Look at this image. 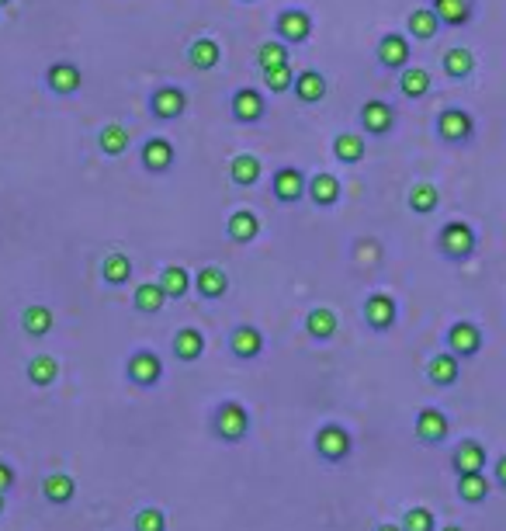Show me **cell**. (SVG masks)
Instances as JSON below:
<instances>
[{"mask_svg":"<svg viewBox=\"0 0 506 531\" xmlns=\"http://www.w3.org/2000/svg\"><path fill=\"white\" fill-rule=\"evenodd\" d=\"M437 251L448 257V261H468V257L479 251V233L475 226L465 219H451L441 226L437 233Z\"/></svg>","mask_w":506,"mask_h":531,"instance_id":"1","label":"cell"},{"mask_svg":"<svg viewBox=\"0 0 506 531\" xmlns=\"http://www.w3.org/2000/svg\"><path fill=\"white\" fill-rule=\"evenodd\" d=\"M247 431H250V413H247V407H239L236 399H226V403L215 410V434H219L222 441L236 445V441L247 438Z\"/></svg>","mask_w":506,"mask_h":531,"instance_id":"2","label":"cell"},{"mask_svg":"<svg viewBox=\"0 0 506 531\" xmlns=\"http://www.w3.org/2000/svg\"><path fill=\"white\" fill-rule=\"evenodd\" d=\"M437 136L451 146H465L475 139V118L468 115L465 108H444L437 115Z\"/></svg>","mask_w":506,"mask_h":531,"instance_id":"3","label":"cell"},{"mask_svg":"<svg viewBox=\"0 0 506 531\" xmlns=\"http://www.w3.org/2000/svg\"><path fill=\"white\" fill-rule=\"evenodd\" d=\"M316 452L326 462H344L351 455V434H347V428H340V424L319 428L316 431Z\"/></svg>","mask_w":506,"mask_h":531,"instance_id":"4","label":"cell"},{"mask_svg":"<svg viewBox=\"0 0 506 531\" xmlns=\"http://www.w3.org/2000/svg\"><path fill=\"white\" fill-rule=\"evenodd\" d=\"M395 316H399V306H395V299L389 292H371L365 299V320H368V327L375 334H385L395 327Z\"/></svg>","mask_w":506,"mask_h":531,"instance_id":"5","label":"cell"},{"mask_svg":"<svg viewBox=\"0 0 506 531\" xmlns=\"http://www.w3.org/2000/svg\"><path fill=\"white\" fill-rule=\"evenodd\" d=\"M448 351L458 354L462 361H465V358H475V354L482 351V330H479V323H472V320H458V323H451Z\"/></svg>","mask_w":506,"mask_h":531,"instance_id":"6","label":"cell"},{"mask_svg":"<svg viewBox=\"0 0 506 531\" xmlns=\"http://www.w3.org/2000/svg\"><path fill=\"white\" fill-rule=\"evenodd\" d=\"M413 431H416V438H420L423 445H441V441H448V434H451L448 413H441L437 407H423V410L416 413Z\"/></svg>","mask_w":506,"mask_h":531,"instance_id":"7","label":"cell"},{"mask_svg":"<svg viewBox=\"0 0 506 531\" xmlns=\"http://www.w3.org/2000/svg\"><path fill=\"white\" fill-rule=\"evenodd\" d=\"M274 28H277L281 42H288V45H302V42L312 35V18H309V11L288 7V11H281V15H277Z\"/></svg>","mask_w":506,"mask_h":531,"instance_id":"8","label":"cell"},{"mask_svg":"<svg viewBox=\"0 0 506 531\" xmlns=\"http://www.w3.org/2000/svg\"><path fill=\"white\" fill-rule=\"evenodd\" d=\"M80 84H83V74H80L77 63H53L49 70H45V87L59 94V98H70V94H77Z\"/></svg>","mask_w":506,"mask_h":531,"instance_id":"9","label":"cell"},{"mask_svg":"<svg viewBox=\"0 0 506 531\" xmlns=\"http://www.w3.org/2000/svg\"><path fill=\"white\" fill-rule=\"evenodd\" d=\"M150 112H153L160 122H170V118H180L188 112V94L174 87V84H167V87H160L153 98H150Z\"/></svg>","mask_w":506,"mask_h":531,"instance_id":"10","label":"cell"},{"mask_svg":"<svg viewBox=\"0 0 506 531\" xmlns=\"http://www.w3.org/2000/svg\"><path fill=\"white\" fill-rule=\"evenodd\" d=\"M125 369H129V382H136L142 389H153L156 382L163 379V365H160V358L153 351H136Z\"/></svg>","mask_w":506,"mask_h":531,"instance_id":"11","label":"cell"},{"mask_svg":"<svg viewBox=\"0 0 506 531\" xmlns=\"http://www.w3.org/2000/svg\"><path fill=\"white\" fill-rule=\"evenodd\" d=\"M361 125H365L368 136H389L392 125H395L392 104H385V101H378V98L365 101V104H361Z\"/></svg>","mask_w":506,"mask_h":531,"instance_id":"12","label":"cell"},{"mask_svg":"<svg viewBox=\"0 0 506 531\" xmlns=\"http://www.w3.org/2000/svg\"><path fill=\"white\" fill-rule=\"evenodd\" d=\"M142 167L150 171V174H167L170 167H174V143L163 136H153L142 143Z\"/></svg>","mask_w":506,"mask_h":531,"instance_id":"13","label":"cell"},{"mask_svg":"<svg viewBox=\"0 0 506 531\" xmlns=\"http://www.w3.org/2000/svg\"><path fill=\"white\" fill-rule=\"evenodd\" d=\"M486 462H489L486 445L475 441V438L458 441V448H454V455H451V466H454L458 476H462V472H486Z\"/></svg>","mask_w":506,"mask_h":531,"instance_id":"14","label":"cell"},{"mask_svg":"<svg viewBox=\"0 0 506 531\" xmlns=\"http://www.w3.org/2000/svg\"><path fill=\"white\" fill-rule=\"evenodd\" d=\"M409 53H413V49H409V39L406 35H399V32L382 35L378 49H375V56H378V63H382L385 70H406Z\"/></svg>","mask_w":506,"mask_h":531,"instance_id":"15","label":"cell"},{"mask_svg":"<svg viewBox=\"0 0 506 531\" xmlns=\"http://www.w3.org/2000/svg\"><path fill=\"white\" fill-rule=\"evenodd\" d=\"M427 379L433 386H441V389H451V386L462 379V358L451 351L433 354L427 361Z\"/></svg>","mask_w":506,"mask_h":531,"instance_id":"16","label":"cell"},{"mask_svg":"<svg viewBox=\"0 0 506 531\" xmlns=\"http://www.w3.org/2000/svg\"><path fill=\"white\" fill-rule=\"evenodd\" d=\"M306 192H309V184H306V174H302L298 167H281V171H274V198H277V202L292 205V202H298Z\"/></svg>","mask_w":506,"mask_h":531,"instance_id":"17","label":"cell"},{"mask_svg":"<svg viewBox=\"0 0 506 531\" xmlns=\"http://www.w3.org/2000/svg\"><path fill=\"white\" fill-rule=\"evenodd\" d=\"M430 7L444 28H465L475 18V0H430Z\"/></svg>","mask_w":506,"mask_h":531,"instance_id":"18","label":"cell"},{"mask_svg":"<svg viewBox=\"0 0 506 531\" xmlns=\"http://www.w3.org/2000/svg\"><path fill=\"white\" fill-rule=\"evenodd\" d=\"M233 118L236 122H260L264 112H268V104H264V94L260 91H253V87H239L233 94Z\"/></svg>","mask_w":506,"mask_h":531,"instance_id":"19","label":"cell"},{"mask_svg":"<svg viewBox=\"0 0 506 531\" xmlns=\"http://www.w3.org/2000/svg\"><path fill=\"white\" fill-rule=\"evenodd\" d=\"M229 348H233L236 358L253 361V358H260V351H264V334L257 327H250V323H239L233 334H229Z\"/></svg>","mask_w":506,"mask_h":531,"instance_id":"20","label":"cell"},{"mask_svg":"<svg viewBox=\"0 0 506 531\" xmlns=\"http://www.w3.org/2000/svg\"><path fill=\"white\" fill-rule=\"evenodd\" d=\"M292 91L302 104H319V101L326 98V77L319 70H298Z\"/></svg>","mask_w":506,"mask_h":531,"instance_id":"21","label":"cell"},{"mask_svg":"<svg viewBox=\"0 0 506 531\" xmlns=\"http://www.w3.org/2000/svg\"><path fill=\"white\" fill-rule=\"evenodd\" d=\"M489 493H492V483H489L486 472H462L458 476V500L462 504H482Z\"/></svg>","mask_w":506,"mask_h":531,"instance_id":"22","label":"cell"},{"mask_svg":"<svg viewBox=\"0 0 506 531\" xmlns=\"http://www.w3.org/2000/svg\"><path fill=\"white\" fill-rule=\"evenodd\" d=\"M441 28H444V25H441V18L433 15V7H416L406 21L409 39H420V42H430Z\"/></svg>","mask_w":506,"mask_h":531,"instance_id":"23","label":"cell"},{"mask_svg":"<svg viewBox=\"0 0 506 531\" xmlns=\"http://www.w3.org/2000/svg\"><path fill=\"white\" fill-rule=\"evenodd\" d=\"M195 289H198L201 299H222L226 289H229V278H226L222 268L209 264V268H201V271L195 275Z\"/></svg>","mask_w":506,"mask_h":531,"instance_id":"24","label":"cell"},{"mask_svg":"<svg viewBox=\"0 0 506 531\" xmlns=\"http://www.w3.org/2000/svg\"><path fill=\"white\" fill-rule=\"evenodd\" d=\"M309 198L319 205V209H330L340 202V177L333 174H312L309 181Z\"/></svg>","mask_w":506,"mask_h":531,"instance_id":"25","label":"cell"},{"mask_svg":"<svg viewBox=\"0 0 506 531\" xmlns=\"http://www.w3.org/2000/svg\"><path fill=\"white\" fill-rule=\"evenodd\" d=\"M174 354H177V361H198V358L205 354V337H201V330H195V327L177 330Z\"/></svg>","mask_w":506,"mask_h":531,"instance_id":"26","label":"cell"},{"mask_svg":"<svg viewBox=\"0 0 506 531\" xmlns=\"http://www.w3.org/2000/svg\"><path fill=\"white\" fill-rule=\"evenodd\" d=\"M444 74H448L451 80H468L472 74H475V56L468 53L465 45H454V49H448L444 53Z\"/></svg>","mask_w":506,"mask_h":531,"instance_id":"27","label":"cell"},{"mask_svg":"<svg viewBox=\"0 0 506 531\" xmlns=\"http://www.w3.org/2000/svg\"><path fill=\"white\" fill-rule=\"evenodd\" d=\"M226 233L233 236L236 243H250L253 236L260 233V219H257V212H250V209H239V212H233L229 222H226Z\"/></svg>","mask_w":506,"mask_h":531,"instance_id":"28","label":"cell"},{"mask_svg":"<svg viewBox=\"0 0 506 531\" xmlns=\"http://www.w3.org/2000/svg\"><path fill=\"white\" fill-rule=\"evenodd\" d=\"M219 59H222V49H219V42L215 39H198L191 42V49H188V63L195 66V70H215L219 66Z\"/></svg>","mask_w":506,"mask_h":531,"instance_id":"29","label":"cell"},{"mask_svg":"<svg viewBox=\"0 0 506 531\" xmlns=\"http://www.w3.org/2000/svg\"><path fill=\"white\" fill-rule=\"evenodd\" d=\"M399 91H403V94H406L409 101L427 98L430 74L423 70V66H406V70H399Z\"/></svg>","mask_w":506,"mask_h":531,"instance_id":"30","label":"cell"},{"mask_svg":"<svg viewBox=\"0 0 506 531\" xmlns=\"http://www.w3.org/2000/svg\"><path fill=\"white\" fill-rule=\"evenodd\" d=\"M437 205H441V192H437V184H430V181L413 184V192H409V209H413L416 216H430Z\"/></svg>","mask_w":506,"mask_h":531,"instance_id":"31","label":"cell"},{"mask_svg":"<svg viewBox=\"0 0 506 531\" xmlns=\"http://www.w3.org/2000/svg\"><path fill=\"white\" fill-rule=\"evenodd\" d=\"M42 493H45L49 504H70L73 493H77V483H73V476H66V472H53V476L42 483Z\"/></svg>","mask_w":506,"mask_h":531,"instance_id":"32","label":"cell"},{"mask_svg":"<svg viewBox=\"0 0 506 531\" xmlns=\"http://www.w3.org/2000/svg\"><path fill=\"white\" fill-rule=\"evenodd\" d=\"M336 327H340V320H336V313L326 310V306H319V310H312V313L306 316V330H309V337H316V340H330V337L336 334Z\"/></svg>","mask_w":506,"mask_h":531,"instance_id":"33","label":"cell"},{"mask_svg":"<svg viewBox=\"0 0 506 531\" xmlns=\"http://www.w3.org/2000/svg\"><path fill=\"white\" fill-rule=\"evenodd\" d=\"M170 295L163 292V285L160 281H142L136 289V310L139 313H146V316H153L163 310V302H167Z\"/></svg>","mask_w":506,"mask_h":531,"instance_id":"34","label":"cell"},{"mask_svg":"<svg viewBox=\"0 0 506 531\" xmlns=\"http://www.w3.org/2000/svg\"><path fill=\"white\" fill-rule=\"evenodd\" d=\"M365 139L357 136V133H340V136L333 139V153L340 163H361L365 160Z\"/></svg>","mask_w":506,"mask_h":531,"instance_id":"35","label":"cell"},{"mask_svg":"<svg viewBox=\"0 0 506 531\" xmlns=\"http://www.w3.org/2000/svg\"><path fill=\"white\" fill-rule=\"evenodd\" d=\"M229 177H233L239 188H253L260 181V160L253 157V153H239L229 163Z\"/></svg>","mask_w":506,"mask_h":531,"instance_id":"36","label":"cell"},{"mask_svg":"<svg viewBox=\"0 0 506 531\" xmlns=\"http://www.w3.org/2000/svg\"><path fill=\"white\" fill-rule=\"evenodd\" d=\"M98 143L108 157H122V153L129 150V129L118 125V122H108V125L98 133Z\"/></svg>","mask_w":506,"mask_h":531,"instance_id":"37","label":"cell"},{"mask_svg":"<svg viewBox=\"0 0 506 531\" xmlns=\"http://www.w3.org/2000/svg\"><path fill=\"white\" fill-rule=\"evenodd\" d=\"M24 372H28V379H32L35 386H42V389H45V386H53V382H56L59 361L53 358V354H35V358L28 361V369H24Z\"/></svg>","mask_w":506,"mask_h":531,"instance_id":"38","label":"cell"},{"mask_svg":"<svg viewBox=\"0 0 506 531\" xmlns=\"http://www.w3.org/2000/svg\"><path fill=\"white\" fill-rule=\"evenodd\" d=\"M21 327H24V334L45 337L53 330V310H49V306H28V310L21 313Z\"/></svg>","mask_w":506,"mask_h":531,"instance_id":"39","label":"cell"},{"mask_svg":"<svg viewBox=\"0 0 506 531\" xmlns=\"http://www.w3.org/2000/svg\"><path fill=\"white\" fill-rule=\"evenodd\" d=\"M160 285H163V292L170 295V299H184L188 289H191V275L180 264H167L163 275H160Z\"/></svg>","mask_w":506,"mask_h":531,"instance_id":"40","label":"cell"},{"mask_svg":"<svg viewBox=\"0 0 506 531\" xmlns=\"http://www.w3.org/2000/svg\"><path fill=\"white\" fill-rule=\"evenodd\" d=\"M101 278H104L108 285H125V281L132 278V261L125 254H108L104 257V264H101Z\"/></svg>","mask_w":506,"mask_h":531,"instance_id":"41","label":"cell"},{"mask_svg":"<svg viewBox=\"0 0 506 531\" xmlns=\"http://www.w3.org/2000/svg\"><path fill=\"white\" fill-rule=\"evenodd\" d=\"M288 63V42L271 39L257 49V66L260 70H274V66H285Z\"/></svg>","mask_w":506,"mask_h":531,"instance_id":"42","label":"cell"},{"mask_svg":"<svg viewBox=\"0 0 506 531\" xmlns=\"http://www.w3.org/2000/svg\"><path fill=\"white\" fill-rule=\"evenodd\" d=\"M399 525H403V531H437V517L430 507H409Z\"/></svg>","mask_w":506,"mask_h":531,"instance_id":"43","label":"cell"},{"mask_svg":"<svg viewBox=\"0 0 506 531\" xmlns=\"http://www.w3.org/2000/svg\"><path fill=\"white\" fill-rule=\"evenodd\" d=\"M295 84V70L292 63H285V66H274V70H264V87L274 91V94H281V91H292Z\"/></svg>","mask_w":506,"mask_h":531,"instance_id":"44","label":"cell"},{"mask_svg":"<svg viewBox=\"0 0 506 531\" xmlns=\"http://www.w3.org/2000/svg\"><path fill=\"white\" fill-rule=\"evenodd\" d=\"M136 531H167V514L160 507H142L136 514Z\"/></svg>","mask_w":506,"mask_h":531,"instance_id":"45","label":"cell"},{"mask_svg":"<svg viewBox=\"0 0 506 531\" xmlns=\"http://www.w3.org/2000/svg\"><path fill=\"white\" fill-rule=\"evenodd\" d=\"M15 487V469L7 462H0V493H7Z\"/></svg>","mask_w":506,"mask_h":531,"instance_id":"46","label":"cell"},{"mask_svg":"<svg viewBox=\"0 0 506 531\" xmlns=\"http://www.w3.org/2000/svg\"><path fill=\"white\" fill-rule=\"evenodd\" d=\"M492 483L506 490V455H500V458H496V469H492Z\"/></svg>","mask_w":506,"mask_h":531,"instance_id":"47","label":"cell"},{"mask_svg":"<svg viewBox=\"0 0 506 531\" xmlns=\"http://www.w3.org/2000/svg\"><path fill=\"white\" fill-rule=\"evenodd\" d=\"M375 531H403V525H378Z\"/></svg>","mask_w":506,"mask_h":531,"instance_id":"48","label":"cell"},{"mask_svg":"<svg viewBox=\"0 0 506 531\" xmlns=\"http://www.w3.org/2000/svg\"><path fill=\"white\" fill-rule=\"evenodd\" d=\"M441 531H465V528H458V525H444Z\"/></svg>","mask_w":506,"mask_h":531,"instance_id":"49","label":"cell"},{"mask_svg":"<svg viewBox=\"0 0 506 531\" xmlns=\"http://www.w3.org/2000/svg\"><path fill=\"white\" fill-rule=\"evenodd\" d=\"M0 514H4V493H0Z\"/></svg>","mask_w":506,"mask_h":531,"instance_id":"50","label":"cell"},{"mask_svg":"<svg viewBox=\"0 0 506 531\" xmlns=\"http://www.w3.org/2000/svg\"><path fill=\"white\" fill-rule=\"evenodd\" d=\"M7 4H11V0H0V7H7Z\"/></svg>","mask_w":506,"mask_h":531,"instance_id":"51","label":"cell"},{"mask_svg":"<svg viewBox=\"0 0 506 531\" xmlns=\"http://www.w3.org/2000/svg\"><path fill=\"white\" fill-rule=\"evenodd\" d=\"M239 4H253V0H239Z\"/></svg>","mask_w":506,"mask_h":531,"instance_id":"52","label":"cell"}]
</instances>
